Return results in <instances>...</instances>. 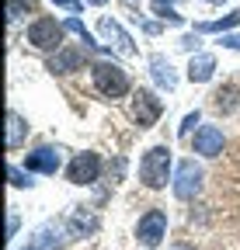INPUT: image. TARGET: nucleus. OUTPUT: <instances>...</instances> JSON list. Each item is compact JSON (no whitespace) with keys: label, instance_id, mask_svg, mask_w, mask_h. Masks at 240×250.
<instances>
[{"label":"nucleus","instance_id":"obj_1","mask_svg":"<svg viewBox=\"0 0 240 250\" xmlns=\"http://www.w3.org/2000/svg\"><path fill=\"white\" fill-rule=\"evenodd\" d=\"M139 181L150 191H160L171 181V149L167 146H150L139 160Z\"/></svg>","mask_w":240,"mask_h":250},{"label":"nucleus","instance_id":"obj_2","mask_svg":"<svg viewBox=\"0 0 240 250\" xmlns=\"http://www.w3.org/2000/svg\"><path fill=\"white\" fill-rule=\"evenodd\" d=\"M91 80H94V90L105 94V98H111V101H118V98L129 94V77H126V70L118 66V62L98 59L91 66Z\"/></svg>","mask_w":240,"mask_h":250},{"label":"nucleus","instance_id":"obj_3","mask_svg":"<svg viewBox=\"0 0 240 250\" xmlns=\"http://www.w3.org/2000/svg\"><path fill=\"white\" fill-rule=\"evenodd\" d=\"M63 35H66V24H59L56 18H35L24 31V42H32L42 52H59Z\"/></svg>","mask_w":240,"mask_h":250},{"label":"nucleus","instance_id":"obj_4","mask_svg":"<svg viewBox=\"0 0 240 250\" xmlns=\"http://www.w3.org/2000/svg\"><path fill=\"white\" fill-rule=\"evenodd\" d=\"M167 236V212L164 208H150L139 223H136V240L146 247V250H157Z\"/></svg>","mask_w":240,"mask_h":250},{"label":"nucleus","instance_id":"obj_5","mask_svg":"<svg viewBox=\"0 0 240 250\" xmlns=\"http://www.w3.org/2000/svg\"><path fill=\"white\" fill-rule=\"evenodd\" d=\"M160 115H164V101L157 98L153 90H136V94H132V118H136L139 129L157 125Z\"/></svg>","mask_w":240,"mask_h":250},{"label":"nucleus","instance_id":"obj_6","mask_svg":"<svg viewBox=\"0 0 240 250\" xmlns=\"http://www.w3.org/2000/svg\"><path fill=\"white\" fill-rule=\"evenodd\" d=\"M98 174H101V156L91 153V149H87V153H77L73 160H70V167H66L70 184H94Z\"/></svg>","mask_w":240,"mask_h":250},{"label":"nucleus","instance_id":"obj_7","mask_svg":"<svg viewBox=\"0 0 240 250\" xmlns=\"http://www.w3.org/2000/svg\"><path fill=\"white\" fill-rule=\"evenodd\" d=\"M202 191V167L195 160H181L177 164V181H174V195L181 202H192Z\"/></svg>","mask_w":240,"mask_h":250},{"label":"nucleus","instance_id":"obj_8","mask_svg":"<svg viewBox=\"0 0 240 250\" xmlns=\"http://www.w3.org/2000/svg\"><path fill=\"white\" fill-rule=\"evenodd\" d=\"M59 164H63V156H59L56 146H39V149H32L24 156V167L35 170V174H56Z\"/></svg>","mask_w":240,"mask_h":250},{"label":"nucleus","instance_id":"obj_9","mask_svg":"<svg viewBox=\"0 0 240 250\" xmlns=\"http://www.w3.org/2000/svg\"><path fill=\"white\" fill-rule=\"evenodd\" d=\"M223 146H226V139H223V129H216V125H202V129L195 132V153L205 156V160L219 156Z\"/></svg>","mask_w":240,"mask_h":250},{"label":"nucleus","instance_id":"obj_10","mask_svg":"<svg viewBox=\"0 0 240 250\" xmlns=\"http://www.w3.org/2000/svg\"><path fill=\"white\" fill-rule=\"evenodd\" d=\"M101 35H105L108 42H115V49L122 52V56H136V45H132V39L126 35L122 28H118V21H111V18H101Z\"/></svg>","mask_w":240,"mask_h":250},{"label":"nucleus","instance_id":"obj_11","mask_svg":"<svg viewBox=\"0 0 240 250\" xmlns=\"http://www.w3.org/2000/svg\"><path fill=\"white\" fill-rule=\"evenodd\" d=\"M213 73H216V56H209V52L192 56V62H188V80H192V83L213 80Z\"/></svg>","mask_w":240,"mask_h":250},{"label":"nucleus","instance_id":"obj_12","mask_svg":"<svg viewBox=\"0 0 240 250\" xmlns=\"http://www.w3.org/2000/svg\"><path fill=\"white\" fill-rule=\"evenodd\" d=\"M150 73H153V80H157L164 90H174V87H177V73H174V66H171L164 56H153V59H150Z\"/></svg>","mask_w":240,"mask_h":250},{"label":"nucleus","instance_id":"obj_13","mask_svg":"<svg viewBox=\"0 0 240 250\" xmlns=\"http://www.w3.org/2000/svg\"><path fill=\"white\" fill-rule=\"evenodd\" d=\"M80 62H84V56H80L77 49H59V52L49 59V70H52V73H73V70H80Z\"/></svg>","mask_w":240,"mask_h":250},{"label":"nucleus","instance_id":"obj_14","mask_svg":"<svg viewBox=\"0 0 240 250\" xmlns=\"http://www.w3.org/2000/svg\"><path fill=\"white\" fill-rule=\"evenodd\" d=\"M24 136H28L24 118H21L18 111H7V139H4V146H7V149H18V146L24 143Z\"/></svg>","mask_w":240,"mask_h":250},{"label":"nucleus","instance_id":"obj_15","mask_svg":"<svg viewBox=\"0 0 240 250\" xmlns=\"http://www.w3.org/2000/svg\"><path fill=\"white\" fill-rule=\"evenodd\" d=\"M35 247L39 250H59V247H63V229H59V226H42L39 229V236H35Z\"/></svg>","mask_w":240,"mask_h":250},{"label":"nucleus","instance_id":"obj_16","mask_svg":"<svg viewBox=\"0 0 240 250\" xmlns=\"http://www.w3.org/2000/svg\"><path fill=\"white\" fill-rule=\"evenodd\" d=\"M216 108H219V111H237V108H240V90H237V87L216 90Z\"/></svg>","mask_w":240,"mask_h":250},{"label":"nucleus","instance_id":"obj_17","mask_svg":"<svg viewBox=\"0 0 240 250\" xmlns=\"http://www.w3.org/2000/svg\"><path fill=\"white\" fill-rule=\"evenodd\" d=\"M240 24V14H230V18H223V21H205V24H198L195 31H226V28H237Z\"/></svg>","mask_w":240,"mask_h":250},{"label":"nucleus","instance_id":"obj_18","mask_svg":"<svg viewBox=\"0 0 240 250\" xmlns=\"http://www.w3.org/2000/svg\"><path fill=\"white\" fill-rule=\"evenodd\" d=\"M153 14L164 18V21H171V24H181V14L171 11V0H153Z\"/></svg>","mask_w":240,"mask_h":250},{"label":"nucleus","instance_id":"obj_19","mask_svg":"<svg viewBox=\"0 0 240 250\" xmlns=\"http://www.w3.org/2000/svg\"><path fill=\"white\" fill-rule=\"evenodd\" d=\"M28 11H35V0H11V4H7V18H11V21H18V18L28 14Z\"/></svg>","mask_w":240,"mask_h":250},{"label":"nucleus","instance_id":"obj_20","mask_svg":"<svg viewBox=\"0 0 240 250\" xmlns=\"http://www.w3.org/2000/svg\"><path fill=\"white\" fill-rule=\"evenodd\" d=\"M66 31H73V35H80V39H84V45H91V49H98L94 35H91V31H87V28H84V24H80L77 18H70V21H66Z\"/></svg>","mask_w":240,"mask_h":250},{"label":"nucleus","instance_id":"obj_21","mask_svg":"<svg viewBox=\"0 0 240 250\" xmlns=\"http://www.w3.org/2000/svg\"><path fill=\"white\" fill-rule=\"evenodd\" d=\"M73 226H77V233H94V215H84V212H77L73 215Z\"/></svg>","mask_w":240,"mask_h":250},{"label":"nucleus","instance_id":"obj_22","mask_svg":"<svg viewBox=\"0 0 240 250\" xmlns=\"http://www.w3.org/2000/svg\"><path fill=\"white\" fill-rule=\"evenodd\" d=\"M28 174H32V170H28ZM28 174H24L21 167H7V177H11V184H14V188H24V184H32V181H28Z\"/></svg>","mask_w":240,"mask_h":250},{"label":"nucleus","instance_id":"obj_23","mask_svg":"<svg viewBox=\"0 0 240 250\" xmlns=\"http://www.w3.org/2000/svg\"><path fill=\"white\" fill-rule=\"evenodd\" d=\"M195 125H198V111H192V115H185V122H181V129H177V136H181V139H185V136H188V132L195 129Z\"/></svg>","mask_w":240,"mask_h":250},{"label":"nucleus","instance_id":"obj_24","mask_svg":"<svg viewBox=\"0 0 240 250\" xmlns=\"http://www.w3.org/2000/svg\"><path fill=\"white\" fill-rule=\"evenodd\" d=\"M52 4H59V7H66L70 14H80V11H84V0H52Z\"/></svg>","mask_w":240,"mask_h":250},{"label":"nucleus","instance_id":"obj_25","mask_svg":"<svg viewBox=\"0 0 240 250\" xmlns=\"http://www.w3.org/2000/svg\"><path fill=\"white\" fill-rule=\"evenodd\" d=\"M223 45L226 49H240V35H223Z\"/></svg>","mask_w":240,"mask_h":250},{"label":"nucleus","instance_id":"obj_26","mask_svg":"<svg viewBox=\"0 0 240 250\" xmlns=\"http://www.w3.org/2000/svg\"><path fill=\"white\" fill-rule=\"evenodd\" d=\"M14 233H18V215H11V219H7V240H11Z\"/></svg>","mask_w":240,"mask_h":250},{"label":"nucleus","instance_id":"obj_27","mask_svg":"<svg viewBox=\"0 0 240 250\" xmlns=\"http://www.w3.org/2000/svg\"><path fill=\"white\" fill-rule=\"evenodd\" d=\"M171 250H195V247H188V243H174Z\"/></svg>","mask_w":240,"mask_h":250},{"label":"nucleus","instance_id":"obj_28","mask_svg":"<svg viewBox=\"0 0 240 250\" xmlns=\"http://www.w3.org/2000/svg\"><path fill=\"white\" fill-rule=\"evenodd\" d=\"M91 4H108V0H91Z\"/></svg>","mask_w":240,"mask_h":250},{"label":"nucleus","instance_id":"obj_29","mask_svg":"<svg viewBox=\"0 0 240 250\" xmlns=\"http://www.w3.org/2000/svg\"><path fill=\"white\" fill-rule=\"evenodd\" d=\"M32 250H39V247H32Z\"/></svg>","mask_w":240,"mask_h":250}]
</instances>
